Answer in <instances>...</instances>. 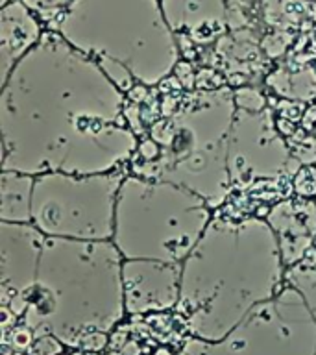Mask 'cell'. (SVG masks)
<instances>
[{
  "label": "cell",
  "instance_id": "obj_1",
  "mask_svg": "<svg viewBox=\"0 0 316 355\" xmlns=\"http://www.w3.org/2000/svg\"><path fill=\"white\" fill-rule=\"evenodd\" d=\"M61 37L83 54H100L155 82L176 61L170 28L157 0H74Z\"/></svg>",
  "mask_w": 316,
  "mask_h": 355
},
{
  "label": "cell",
  "instance_id": "obj_2",
  "mask_svg": "<svg viewBox=\"0 0 316 355\" xmlns=\"http://www.w3.org/2000/svg\"><path fill=\"white\" fill-rule=\"evenodd\" d=\"M0 55L4 76L19 58L30 52L41 41V30L24 2L13 0L2 8L0 17Z\"/></svg>",
  "mask_w": 316,
  "mask_h": 355
},
{
  "label": "cell",
  "instance_id": "obj_3",
  "mask_svg": "<svg viewBox=\"0 0 316 355\" xmlns=\"http://www.w3.org/2000/svg\"><path fill=\"white\" fill-rule=\"evenodd\" d=\"M161 10L168 26L198 30L222 21V0H161Z\"/></svg>",
  "mask_w": 316,
  "mask_h": 355
},
{
  "label": "cell",
  "instance_id": "obj_4",
  "mask_svg": "<svg viewBox=\"0 0 316 355\" xmlns=\"http://www.w3.org/2000/svg\"><path fill=\"white\" fill-rule=\"evenodd\" d=\"M30 8V10H35L39 13H49V11H55L63 8V6H71L74 0H21Z\"/></svg>",
  "mask_w": 316,
  "mask_h": 355
}]
</instances>
